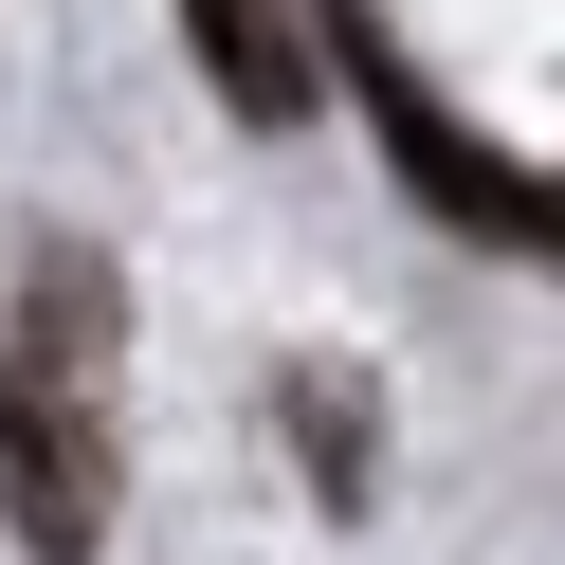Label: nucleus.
Wrapping results in <instances>:
<instances>
[{"label":"nucleus","instance_id":"4","mask_svg":"<svg viewBox=\"0 0 565 565\" xmlns=\"http://www.w3.org/2000/svg\"><path fill=\"white\" fill-rule=\"evenodd\" d=\"M292 438H310V492L347 511V492H365V383H347V365H292Z\"/></svg>","mask_w":565,"mask_h":565},{"label":"nucleus","instance_id":"1","mask_svg":"<svg viewBox=\"0 0 565 565\" xmlns=\"http://www.w3.org/2000/svg\"><path fill=\"white\" fill-rule=\"evenodd\" d=\"M110 256L92 237H38L19 256V329H0V529L38 565H92L110 547Z\"/></svg>","mask_w":565,"mask_h":565},{"label":"nucleus","instance_id":"3","mask_svg":"<svg viewBox=\"0 0 565 565\" xmlns=\"http://www.w3.org/2000/svg\"><path fill=\"white\" fill-rule=\"evenodd\" d=\"M183 38H201V74H220L237 128H310V38H292V0H183Z\"/></svg>","mask_w":565,"mask_h":565},{"label":"nucleus","instance_id":"2","mask_svg":"<svg viewBox=\"0 0 565 565\" xmlns=\"http://www.w3.org/2000/svg\"><path fill=\"white\" fill-rule=\"evenodd\" d=\"M310 38H329V74L365 92V128H383V164H402V201H419V220H456L475 256H529V274H565V183H547V164H511L475 110H438L365 0H310Z\"/></svg>","mask_w":565,"mask_h":565}]
</instances>
